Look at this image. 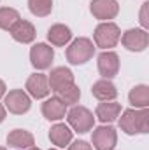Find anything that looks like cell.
<instances>
[{
	"label": "cell",
	"mask_w": 149,
	"mask_h": 150,
	"mask_svg": "<svg viewBox=\"0 0 149 150\" xmlns=\"http://www.w3.org/2000/svg\"><path fill=\"white\" fill-rule=\"evenodd\" d=\"M119 127L126 134H146L149 133V112L148 108H130L125 110L119 119Z\"/></svg>",
	"instance_id": "obj_1"
},
{
	"label": "cell",
	"mask_w": 149,
	"mask_h": 150,
	"mask_svg": "<svg viewBox=\"0 0 149 150\" xmlns=\"http://www.w3.org/2000/svg\"><path fill=\"white\" fill-rule=\"evenodd\" d=\"M95 54V45L90 38L79 37L67 47V61L70 65H84Z\"/></svg>",
	"instance_id": "obj_2"
},
{
	"label": "cell",
	"mask_w": 149,
	"mask_h": 150,
	"mask_svg": "<svg viewBox=\"0 0 149 150\" xmlns=\"http://www.w3.org/2000/svg\"><path fill=\"white\" fill-rule=\"evenodd\" d=\"M93 38H95V45L104 49V51H109L112 47H116V44L119 42L121 38V30L116 23H111V21H104L100 23L97 28H95V33H93Z\"/></svg>",
	"instance_id": "obj_3"
},
{
	"label": "cell",
	"mask_w": 149,
	"mask_h": 150,
	"mask_svg": "<svg viewBox=\"0 0 149 150\" xmlns=\"http://www.w3.org/2000/svg\"><path fill=\"white\" fill-rule=\"evenodd\" d=\"M67 120L72 126V129L77 133H88L95 126V117L86 107H74L70 112L67 113Z\"/></svg>",
	"instance_id": "obj_4"
},
{
	"label": "cell",
	"mask_w": 149,
	"mask_h": 150,
	"mask_svg": "<svg viewBox=\"0 0 149 150\" xmlns=\"http://www.w3.org/2000/svg\"><path fill=\"white\" fill-rule=\"evenodd\" d=\"M5 110L16 115H23L30 110L32 107V100L30 96L23 91V89H12L5 94Z\"/></svg>",
	"instance_id": "obj_5"
},
{
	"label": "cell",
	"mask_w": 149,
	"mask_h": 150,
	"mask_svg": "<svg viewBox=\"0 0 149 150\" xmlns=\"http://www.w3.org/2000/svg\"><path fill=\"white\" fill-rule=\"evenodd\" d=\"M91 142L97 150H114L117 143V133L112 126H100L93 131Z\"/></svg>",
	"instance_id": "obj_6"
},
{
	"label": "cell",
	"mask_w": 149,
	"mask_h": 150,
	"mask_svg": "<svg viewBox=\"0 0 149 150\" xmlns=\"http://www.w3.org/2000/svg\"><path fill=\"white\" fill-rule=\"evenodd\" d=\"M121 42H123V45L128 51H132V52H142L149 44V35H148V32L142 30V28H130V30H126L123 33Z\"/></svg>",
	"instance_id": "obj_7"
},
{
	"label": "cell",
	"mask_w": 149,
	"mask_h": 150,
	"mask_svg": "<svg viewBox=\"0 0 149 150\" xmlns=\"http://www.w3.org/2000/svg\"><path fill=\"white\" fill-rule=\"evenodd\" d=\"M53 58H54V51L51 45L40 42L35 44L32 49H30V61H32V67L37 68V70H46L51 67L53 63Z\"/></svg>",
	"instance_id": "obj_8"
},
{
	"label": "cell",
	"mask_w": 149,
	"mask_h": 150,
	"mask_svg": "<svg viewBox=\"0 0 149 150\" xmlns=\"http://www.w3.org/2000/svg\"><path fill=\"white\" fill-rule=\"evenodd\" d=\"M90 11L97 19L109 21V19H114L117 16L119 4H117V0H91Z\"/></svg>",
	"instance_id": "obj_9"
},
{
	"label": "cell",
	"mask_w": 149,
	"mask_h": 150,
	"mask_svg": "<svg viewBox=\"0 0 149 150\" xmlns=\"http://www.w3.org/2000/svg\"><path fill=\"white\" fill-rule=\"evenodd\" d=\"M98 72L104 79H112L119 72V56L114 51H104L98 56Z\"/></svg>",
	"instance_id": "obj_10"
},
{
	"label": "cell",
	"mask_w": 149,
	"mask_h": 150,
	"mask_svg": "<svg viewBox=\"0 0 149 150\" xmlns=\"http://www.w3.org/2000/svg\"><path fill=\"white\" fill-rule=\"evenodd\" d=\"M27 91H28V94L32 96V98H35V100H42V98H46L49 93H51V89H49V82H47V77L44 74H34L28 77V80H27Z\"/></svg>",
	"instance_id": "obj_11"
},
{
	"label": "cell",
	"mask_w": 149,
	"mask_h": 150,
	"mask_svg": "<svg viewBox=\"0 0 149 150\" xmlns=\"http://www.w3.org/2000/svg\"><path fill=\"white\" fill-rule=\"evenodd\" d=\"M47 82H49V89L56 93V91L74 84V74L65 67H58V68L51 70V74L47 77Z\"/></svg>",
	"instance_id": "obj_12"
},
{
	"label": "cell",
	"mask_w": 149,
	"mask_h": 150,
	"mask_svg": "<svg viewBox=\"0 0 149 150\" xmlns=\"http://www.w3.org/2000/svg\"><path fill=\"white\" fill-rule=\"evenodd\" d=\"M9 32H11V37L19 44H30V42L35 40V35H37L35 26L30 21H25V19H19Z\"/></svg>",
	"instance_id": "obj_13"
},
{
	"label": "cell",
	"mask_w": 149,
	"mask_h": 150,
	"mask_svg": "<svg viewBox=\"0 0 149 150\" xmlns=\"http://www.w3.org/2000/svg\"><path fill=\"white\" fill-rule=\"evenodd\" d=\"M34 134L27 129H14L7 134V145L14 150H25L34 147Z\"/></svg>",
	"instance_id": "obj_14"
},
{
	"label": "cell",
	"mask_w": 149,
	"mask_h": 150,
	"mask_svg": "<svg viewBox=\"0 0 149 150\" xmlns=\"http://www.w3.org/2000/svg\"><path fill=\"white\" fill-rule=\"evenodd\" d=\"M67 113V105L63 101H60L56 96L46 100L42 103V115L47 120H62Z\"/></svg>",
	"instance_id": "obj_15"
},
{
	"label": "cell",
	"mask_w": 149,
	"mask_h": 150,
	"mask_svg": "<svg viewBox=\"0 0 149 150\" xmlns=\"http://www.w3.org/2000/svg\"><path fill=\"white\" fill-rule=\"evenodd\" d=\"M91 94L97 100H100V101H112L117 96V89H116V86L112 84L109 79H100V80H97L93 84Z\"/></svg>",
	"instance_id": "obj_16"
},
{
	"label": "cell",
	"mask_w": 149,
	"mask_h": 150,
	"mask_svg": "<svg viewBox=\"0 0 149 150\" xmlns=\"http://www.w3.org/2000/svg\"><path fill=\"white\" fill-rule=\"evenodd\" d=\"M121 113V105L116 103V101H104V103H98L97 110H95V115L98 117L100 122L104 124H111L114 120H117Z\"/></svg>",
	"instance_id": "obj_17"
},
{
	"label": "cell",
	"mask_w": 149,
	"mask_h": 150,
	"mask_svg": "<svg viewBox=\"0 0 149 150\" xmlns=\"http://www.w3.org/2000/svg\"><path fill=\"white\" fill-rule=\"evenodd\" d=\"M70 38H72L70 28L65 26V25H62V23L53 25V26L47 30V40H49L53 45H56V47H63L65 44L70 42Z\"/></svg>",
	"instance_id": "obj_18"
},
{
	"label": "cell",
	"mask_w": 149,
	"mask_h": 150,
	"mask_svg": "<svg viewBox=\"0 0 149 150\" xmlns=\"http://www.w3.org/2000/svg\"><path fill=\"white\" fill-rule=\"evenodd\" d=\"M49 140L53 142V145H56L60 149H65L72 142V131L65 124H54L49 131Z\"/></svg>",
	"instance_id": "obj_19"
},
{
	"label": "cell",
	"mask_w": 149,
	"mask_h": 150,
	"mask_svg": "<svg viewBox=\"0 0 149 150\" xmlns=\"http://www.w3.org/2000/svg\"><path fill=\"white\" fill-rule=\"evenodd\" d=\"M128 100H130V103H132L135 108H148V105H149V87L146 84L135 86V87L130 91Z\"/></svg>",
	"instance_id": "obj_20"
},
{
	"label": "cell",
	"mask_w": 149,
	"mask_h": 150,
	"mask_svg": "<svg viewBox=\"0 0 149 150\" xmlns=\"http://www.w3.org/2000/svg\"><path fill=\"white\" fill-rule=\"evenodd\" d=\"M19 12L12 7H0V30L9 32L18 21H19Z\"/></svg>",
	"instance_id": "obj_21"
},
{
	"label": "cell",
	"mask_w": 149,
	"mask_h": 150,
	"mask_svg": "<svg viewBox=\"0 0 149 150\" xmlns=\"http://www.w3.org/2000/svg\"><path fill=\"white\" fill-rule=\"evenodd\" d=\"M56 98H58L60 101H63L67 107H69V105H75V103L79 101V98H81V89H79L75 84L67 86V87L56 91Z\"/></svg>",
	"instance_id": "obj_22"
},
{
	"label": "cell",
	"mask_w": 149,
	"mask_h": 150,
	"mask_svg": "<svg viewBox=\"0 0 149 150\" xmlns=\"http://www.w3.org/2000/svg\"><path fill=\"white\" fill-rule=\"evenodd\" d=\"M28 9L34 16L46 18L53 11V0H28Z\"/></svg>",
	"instance_id": "obj_23"
},
{
	"label": "cell",
	"mask_w": 149,
	"mask_h": 150,
	"mask_svg": "<svg viewBox=\"0 0 149 150\" xmlns=\"http://www.w3.org/2000/svg\"><path fill=\"white\" fill-rule=\"evenodd\" d=\"M148 9H149V4H148V2H144V4H142V9H140V25H142V30L149 28Z\"/></svg>",
	"instance_id": "obj_24"
},
{
	"label": "cell",
	"mask_w": 149,
	"mask_h": 150,
	"mask_svg": "<svg viewBox=\"0 0 149 150\" xmlns=\"http://www.w3.org/2000/svg\"><path fill=\"white\" fill-rule=\"evenodd\" d=\"M69 150H93V149H91V145H90L88 142L77 140V142H74L72 145H69Z\"/></svg>",
	"instance_id": "obj_25"
},
{
	"label": "cell",
	"mask_w": 149,
	"mask_h": 150,
	"mask_svg": "<svg viewBox=\"0 0 149 150\" xmlns=\"http://www.w3.org/2000/svg\"><path fill=\"white\" fill-rule=\"evenodd\" d=\"M5 91H7V87H5V82L0 79V98H2V96H5Z\"/></svg>",
	"instance_id": "obj_26"
},
{
	"label": "cell",
	"mask_w": 149,
	"mask_h": 150,
	"mask_svg": "<svg viewBox=\"0 0 149 150\" xmlns=\"http://www.w3.org/2000/svg\"><path fill=\"white\" fill-rule=\"evenodd\" d=\"M4 120H5V107L0 103V124H2Z\"/></svg>",
	"instance_id": "obj_27"
},
{
	"label": "cell",
	"mask_w": 149,
	"mask_h": 150,
	"mask_svg": "<svg viewBox=\"0 0 149 150\" xmlns=\"http://www.w3.org/2000/svg\"><path fill=\"white\" fill-rule=\"evenodd\" d=\"M28 150H40V149H37V147H30Z\"/></svg>",
	"instance_id": "obj_28"
},
{
	"label": "cell",
	"mask_w": 149,
	"mask_h": 150,
	"mask_svg": "<svg viewBox=\"0 0 149 150\" xmlns=\"http://www.w3.org/2000/svg\"><path fill=\"white\" fill-rule=\"evenodd\" d=\"M0 150H7V149H4V147H0Z\"/></svg>",
	"instance_id": "obj_29"
},
{
	"label": "cell",
	"mask_w": 149,
	"mask_h": 150,
	"mask_svg": "<svg viewBox=\"0 0 149 150\" xmlns=\"http://www.w3.org/2000/svg\"><path fill=\"white\" fill-rule=\"evenodd\" d=\"M49 150H56V149H49Z\"/></svg>",
	"instance_id": "obj_30"
}]
</instances>
